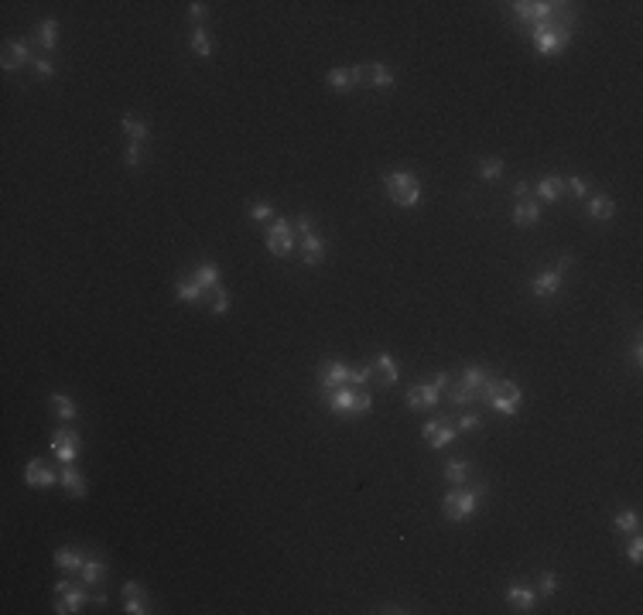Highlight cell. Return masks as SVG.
<instances>
[{
    "mask_svg": "<svg viewBox=\"0 0 643 615\" xmlns=\"http://www.w3.org/2000/svg\"><path fill=\"white\" fill-rule=\"evenodd\" d=\"M52 407H55V414H59L62 421H75V414H79L75 403H72L65 393H52Z\"/></svg>",
    "mask_w": 643,
    "mask_h": 615,
    "instance_id": "cell-36",
    "label": "cell"
},
{
    "mask_svg": "<svg viewBox=\"0 0 643 615\" xmlns=\"http://www.w3.org/2000/svg\"><path fill=\"white\" fill-rule=\"evenodd\" d=\"M613 530L616 533H637L640 530V513L637 509H619L613 516Z\"/></svg>",
    "mask_w": 643,
    "mask_h": 615,
    "instance_id": "cell-28",
    "label": "cell"
},
{
    "mask_svg": "<svg viewBox=\"0 0 643 615\" xmlns=\"http://www.w3.org/2000/svg\"><path fill=\"white\" fill-rule=\"evenodd\" d=\"M141 161H144V151H141V144H127V151H123V165L134 171V168H141Z\"/></svg>",
    "mask_w": 643,
    "mask_h": 615,
    "instance_id": "cell-39",
    "label": "cell"
},
{
    "mask_svg": "<svg viewBox=\"0 0 643 615\" xmlns=\"http://www.w3.org/2000/svg\"><path fill=\"white\" fill-rule=\"evenodd\" d=\"M565 7L568 3H561L551 21L534 24L530 35H534V52L537 55H558L561 48H568V42H572V10H565Z\"/></svg>",
    "mask_w": 643,
    "mask_h": 615,
    "instance_id": "cell-1",
    "label": "cell"
},
{
    "mask_svg": "<svg viewBox=\"0 0 643 615\" xmlns=\"http://www.w3.org/2000/svg\"><path fill=\"white\" fill-rule=\"evenodd\" d=\"M366 79H370V86H373V89H394V72H390L383 62L366 65Z\"/></svg>",
    "mask_w": 643,
    "mask_h": 615,
    "instance_id": "cell-26",
    "label": "cell"
},
{
    "mask_svg": "<svg viewBox=\"0 0 643 615\" xmlns=\"http://www.w3.org/2000/svg\"><path fill=\"white\" fill-rule=\"evenodd\" d=\"M503 158H486V161H479V178L482 181H496L500 174H503Z\"/></svg>",
    "mask_w": 643,
    "mask_h": 615,
    "instance_id": "cell-35",
    "label": "cell"
},
{
    "mask_svg": "<svg viewBox=\"0 0 643 615\" xmlns=\"http://www.w3.org/2000/svg\"><path fill=\"white\" fill-rule=\"evenodd\" d=\"M366 75V65H352V68H329L325 72V86L332 93H350L359 86V79Z\"/></svg>",
    "mask_w": 643,
    "mask_h": 615,
    "instance_id": "cell-12",
    "label": "cell"
},
{
    "mask_svg": "<svg viewBox=\"0 0 643 615\" xmlns=\"http://www.w3.org/2000/svg\"><path fill=\"white\" fill-rule=\"evenodd\" d=\"M486 380H489V373L482 369V366H466L462 369V376L452 383V390H449V400L455 403V407H469V403H476L479 396H482V387H486Z\"/></svg>",
    "mask_w": 643,
    "mask_h": 615,
    "instance_id": "cell-5",
    "label": "cell"
},
{
    "mask_svg": "<svg viewBox=\"0 0 643 615\" xmlns=\"http://www.w3.org/2000/svg\"><path fill=\"white\" fill-rule=\"evenodd\" d=\"M383 185H387V195L397 209H414L421 202V181L410 171H390L383 178Z\"/></svg>",
    "mask_w": 643,
    "mask_h": 615,
    "instance_id": "cell-4",
    "label": "cell"
},
{
    "mask_svg": "<svg viewBox=\"0 0 643 615\" xmlns=\"http://www.w3.org/2000/svg\"><path fill=\"white\" fill-rule=\"evenodd\" d=\"M38 45H42L45 52H52V48L59 45V24H55L52 17L38 24Z\"/></svg>",
    "mask_w": 643,
    "mask_h": 615,
    "instance_id": "cell-33",
    "label": "cell"
},
{
    "mask_svg": "<svg viewBox=\"0 0 643 615\" xmlns=\"http://www.w3.org/2000/svg\"><path fill=\"white\" fill-rule=\"evenodd\" d=\"M79 448H82V438L75 431H69V428L52 431V451H55V458H59L62 465H72L79 458Z\"/></svg>",
    "mask_w": 643,
    "mask_h": 615,
    "instance_id": "cell-8",
    "label": "cell"
},
{
    "mask_svg": "<svg viewBox=\"0 0 643 615\" xmlns=\"http://www.w3.org/2000/svg\"><path fill=\"white\" fill-rule=\"evenodd\" d=\"M311 226H315V219H311L308 212H301V216L294 219V232H298V236H308V232H315Z\"/></svg>",
    "mask_w": 643,
    "mask_h": 615,
    "instance_id": "cell-45",
    "label": "cell"
},
{
    "mask_svg": "<svg viewBox=\"0 0 643 615\" xmlns=\"http://www.w3.org/2000/svg\"><path fill=\"white\" fill-rule=\"evenodd\" d=\"M421 434H424V441L431 448H449L452 441H455V428L452 424H445V421H428L424 428H421Z\"/></svg>",
    "mask_w": 643,
    "mask_h": 615,
    "instance_id": "cell-15",
    "label": "cell"
},
{
    "mask_svg": "<svg viewBox=\"0 0 643 615\" xmlns=\"http://www.w3.org/2000/svg\"><path fill=\"white\" fill-rule=\"evenodd\" d=\"M568 192V181L565 178H558V174H547V178H541L537 181V188H534V195L541 199V202H561V195Z\"/></svg>",
    "mask_w": 643,
    "mask_h": 615,
    "instance_id": "cell-18",
    "label": "cell"
},
{
    "mask_svg": "<svg viewBox=\"0 0 643 615\" xmlns=\"http://www.w3.org/2000/svg\"><path fill=\"white\" fill-rule=\"evenodd\" d=\"M633 362H637V366L643 362V345L640 342H633Z\"/></svg>",
    "mask_w": 643,
    "mask_h": 615,
    "instance_id": "cell-50",
    "label": "cell"
},
{
    "mask_svg": "<svg viewBox=\"0 0 643 615\" xmlns=\"http://www.w3.org/2000/svg\"><path fill=\"white\" fill-rule=\"evenodd\" d=\"M31 68H35V75H42V79H52V75H55V65H52L48 55H38L31 62Z\"/></svg>",
    "mask_w": 643,
    "mask_h": 615,
    "instance_id": "cell-40",
    "label": "cell"
},
{
    "mask_svg": "<svg viewBox=\"0 0 643 615\" xmlns=\"http://www.w3.org/2000/svg\"><path fill=\"white\" fill-rule=\"evenodd\" d=\"M24 482H28V486H35V489H48V486H55V482H59V475L48 468V461H45V458H31V461L24 465Z\"/></svg>",
    "mask_w": 643,
    "mask_h": 615,
    "instance_id": "cell-14",
    "label": "cell"
},
{
    "mask_svg": "<svg viewBox=\"0 0 643 615\" xmlns=\"http://www.w3.org/2000/svg\"><path fill=\"white\" fill-rule=\"evenodd\" d=\"M325 407L332 414H366L373 407V396L366 390H350V387H339V390H325Z\"/></svg>",
    "mask_w": 643,
    "mask_h": 615,
    "instance_id": "cell-6",
    "label": "cell"
},
{
    "mask_svg": "<svg viewBox=\"0 0 643 615\" xmlns=\"http://www.w3.org/2000/svg\"><path fill=\"white\" fill-rule=\"evenodd\" d=\"M59 482L65 486V493L72 496V499H86V479H82V472H75L72 465H62V472H59Z\"/></svg>",
    "mask_w": 643,
    "mask_h": 615,
    "instance_id": "cell-22",
    "label": "cell"
},
{
    "mask_svg": "<svg viewBox=\"0 0 643 615\" xmlns=\"http://www.w3.org/2000/svg\"><path fill=\"white\" fill-rule=\"evenodd\" d=\"M558 591V574L554 571H541V578H537V595L541 598H551Z\"/></svg>",
    "mask_w": 643,
    "mask_h": 615,
    "instance_id": "cell-37",
    "label": "cell"
},
{
    "mask_svg": "<svg viewBox=\"0 0 643 615\" xmlns=\"http://www.w3.org/2000/svg\"><path fill=\"white\" fill-rule=\"evenodd\" d=\"M93 602V595H86V588H69L65 595L55 598V612L59 615H72V612H82V605Z\"/></svg>",
    "mask_w": 643,
    "mask_h": 615,
    "instance_id": "cell-19",
    "label": "cell"
},
{
    "mask_svg": "<svg viewBox=\"0 0 643 615\" xmlns=\"http://www.w3.org/2000/svg\"><path fill=\"white\" fill-rule=\"evenodd\" d=\"M558 7H561V3H547V0H517V3H514V14H517L520 21L541 24V21H551Z\"/></svg>",
    "mask_w": 643,
    "mask_h": 615,
    "instance_id": "cell-11",
    "label": "cell"
},
{
    "mask_svg": "<svg viewBox=\"0 0 643 615\" xmlns=\"http://www.w3.org/2000/svg\"><path fill=\"white\" fill-rule=\"evenodd\" d=\"M373 369H380V376H383V383H387V387H394V383L401 380L397 359H394L390 352H377V359H373Z\"/></svg>",
    "mask_w": 643,
    "mask_h": 615,
    "instance_id": "cell-25",
    "label": "cell"
},
{
    "mask_svg": "<svg viewBox=\"0 0 643 615\" xmlns=\"http://www.w3.org/2000/svg\"><path fill=\"white\" fill-rule=\"evenodd\" d=\"M188 48L195 52L199 58H212V52H216V42H212V35L199 24L195 31H192V38H188Z\"/></svg>",
    "mask_w": 643,
    "mask_h": 615,
    "instance_id": "cell-23",
    "label": "cell"
},
{
    "mask_svg": "<svg viewBox=\"0 0 643 615\" xmlns=\"http://www.w3.org/2000/svg\"><path fill=\"white\" fill-rule=\"evenodd\" d=\"M82 560L86 558H82L75 547H59V551H55V567H59V571H79Z\"/></svg>",
    "mask_w": 643,
    "mask_h": 615,
    "instance_id": "cell-32",
    "label": "cell"
},
{
    "mask_svg": "<svg viewBox=\"0 0 643 615\" xmlns=\"http://www.w3.org/2000/svg\"><path fill=\"white\" fill-rule=\"evenodd\" d=\"M250 219H257V223H267V219H274V209H271L267 202H253V205H250Z\"/></svg>",
    "mask_w": 643,
    "mask_h": 615,
    "instance_id": "cell-41",
    "label": "cell"
},
{
    "mask_svg": "<svg viewBox=\"0 0 643 615\" xmlns=\"http://www.w3.org/2000/svg\"><path fill=\"white\" fill-rule=\"evenodd\" d=\"M267 250L274 257H288L294 250V229L288 219H274V226L267 229Z\"/></svg>",
    "mask_w": 643,
    "mask_h": 615,
    "instance_id": "cell-9",
    "label": "cell"
},
{
    "mask_svg": "<svg viewBox=\"0 0 643 615\" xmlns=\"http://www.w3.org/2000/svg\"><path fill=\"white\" fill-rule=\"evenodd\" d=\"M72 588V581H55V595H65Z\"/></svg>",
    "mask_w": 643,
    "mask_h": 615,
    "instance_id": "cell-51",
    "label": "cell"
},
{
    "mask_svg": "<svg viewBox=\"0 0 643 615\" xmlns=\"http://www.w3.org/2000/svg\"><path fill=\"white\" fill-rule=\"evenodd\" d=\"M568 267H572V253H561V257H558V264H554V270L565 277V270H568Z\"/></svg>",
    "mask_w": 643,
    "mask_h": 615,
    "instance_id": "cell-48",
    "label": "cell"
},
{
    "mask_svg": "<svg viewBox=\"0 0 643 615\" xmlns=\"http://www.w3.org/2000/svg\"><path fill=\"white\" fill-rule=\"evenodd\" d=\"M568 188H572L575 195H582V199H588V185H585L582 178H572V181H568Z\"/></svg>",
    "mask_w": 643,
    "mask_h": 615,
    "instance_id": "cell-47",
    "label": "cell"
},
{
    "mask_svg": "<svg viewBox=\"0 0 643 615\" xmlns=\"http://www.w3.org/2000/svg\"><path fill=\"white\" fill-rule=\"evenodd\" d=\"M507 602H510L517 612H534V605H537V588L510 585V588H507Z\"/></svg>",
    "mask_w": 643,
    "mask_h": 615,
    "instance_id": "cell-21",
    "label": "cell"
},
{
    "mask_svg": "<svg viewBox=\"0 0 643 615\" xmlns=\"http://www.w3.org/2000/svg\"><path fill=\"white\" fill-rule=\"evenodd\" d=\"M482 403H489L496 414H507V417H517L520 403H524V390L514 383V380H500V376H489L486 387H482Z\"/></svg>",
    "mask_w": 643,
    "mask_h": 615,
    "instance_id": "cell-2",
    "label": "cell"
},
{
    "mask_svg": "<svg viewBox=\"0 0 643 615\" xmlns=\"http://www.w3.org/2000/svg\"><path fill=\"white\" fill-rule=\"evenodd\" d=\"M479 421H482V417H479L476 410H466V414L459 417V428H455V431H476V428H479Z\"/></svg>",
    "mask_w": 643,
    "mask_h": 615,
    "instance_id": "cell-43",
    "label": "cell"
},
{
    "mask_svg": "<svg viewBox=\"0 0 643 615\" xmlns=\"http://www.w3.org/2000/svg\"><path fill=\"white\" fill-rule=\"evenodd\" d=\"M209 308H212V315H226V311H230V291H226L223 284L212 291V304H209Z\"/></svg>",
    "mask_w": 643,
    "mask_h": 615,
    "instance_id": "cell-38",
    "label": "cell"
},
{
    "mask_svg": "<svg viewBox=\"0 0 643 615\" xmlns=\"http://www.w3.org/2000/svg\"><path fill=\"white\" fill-rule=\"evenodd\" d=\"M298 253H301V264L318 267V264L325 260V239H322V236H315V232H308V236H301Z\"/></svg>",
    "mask_w": 643,
    "mask_h": 615,
    "instance_id": "cell-16",
    "label": "cell"
},
{
    "mask_svg": "<svg viewBox=\"0 0 643 615\" xmlns=\"http://www.w3.org/2000/svg\"><path fill=\"white\" fill-rule=\"evenodd\" d=\"M626 558H630V564H640L643 560V540L640 537H633V540L626 544Z\"/></svg>",
    "mask_w": 643,
    "mask_h": 615,
    "instance_id": "cell-44",
    "label": "cell"
},
{
    "mask_svg": "<svg viewBox=\"0 0 643 615\" xmlns=\"http://www.w3.org/2000/svg\"><path fill=\"white\" fill-rule=\"evenodd\" d=\"M103 574H107V564H103V560H82V567H79V578H82L86 585H100Z\"/></svg>",
    "mask_w": 643,
    "mask_h": 615,
    "instance_id": "cell-34",
    "label": "cell"
},
{
    "mask_svg": "<svg viewBox=\"0 0 643 615\" xmlns=\"http://www.w3.org/2000/svg\"><path fill=\"white\" fill-rule=\"evenodd\" d=\"M188 17H192V21H195V28H199V24L209 17V7H206L202 0H195V3H188Z\"/></svg>",
    "mask_w": 643,
    "mask_h": 615,
    "instance_id": "cell-42",
    "label": "cell"
},
{
    "mask_svg": "<svg viewBox=\"0 0 643 615\" xmlns=\"http://www.w3.org/2000/svg\"><path fill=\"white\" fill-rule=\"evenodd\" d=\"M373 376V362L370 366H359V369H352V387H363L366 380Z\"/></svg>",
    "mask_w": 643,
    "mask_h": 615,
    "instance_id": "cell-46",
    "label": "cell"
},
{
    "mask_svg": "<svg viewBox=\"0 0 643 615\" xmlns=\"http://www.w3.org/2000/svg\"><path fill=\"white\" fill-rule=\"evenodd\" d=\"M530 291H534L537 297H554V294L561 291V274H558V270H541V274H534Z\"/></svg>",
    "mask_w": 643,
    "mask_h": 615,
    "instance_id": "cell-20",
    "label": "cell"
},
{
    "mask_svg": "<svg viewBox=\"0 0 643 615\" xmlns=\"http://www.w3.org/2000/svg\"><path fill=\"white\" fill-rule=\"evenodd\" d=\"M318 387L322 390H339V387H352V369L339 359H329L318 373Z\"/></svg>",
    "mask_w": 643,
    "mask_h": 615,
    "instance_id": "cell-10",
    "label": "cell"
},
{
    "mask_svg": "<svg viewBox=\"0 0 643 615\" xmlns=\"http://www.w3.org/2000/svg\"><path fill=\"white\" fill-rule=\"evenodd\" d=\"M541 219V205L537 202H530V199H524V202H517L514 205V223L517 226H530Z\"/></svg>",
    "mask_w": 643,
    "mask_h": 615,
    "instance_id": "cell-29",
    "label": "cell"
},
{
    "mask_svg": "<svg viewBox=\"0 0 643 615\" xmlns=\"http://www.w3.org/2000/svg\"><path fill=\"white\" fill-rule=\"evenodd\" d=\"M486 493H489L486 482H476L472 489H459V486H452V493L442 499V513H445V520H452V523L469 520V516L479 509V503H482Z\"/></svg>",
    "mask_w": 643,
    "mask_h": 615,
    "instance_id": "cell-3",
    "label": "cell"
},
{
    "mask_svg": "<svg viewBox=\"0 0 643 615\" xmlns=\"http://www.w3.org/2000/svg\"><path fill=\"white\" fill-rule=\"evenodd\" d=\"M442 387H449V373H438L435 383H414L408 390V407L410 410H428V407H435Z\"/></svg>",
    "mask_w": 643,
    "mask_h": 615,
    "instance_id": "cell-7",
    "label": "cell"
},
{
    "mask_svg": "<svg viewBox=\"0 0 643 615\" xmlns=\"http://www.w3.org/2000/svg\"><path fill=\"white\" fill-rule=\"evenodd\" d=\"M445 479H449V486H462L469 479V461L466 458H449L445 461Z\"/></svg>",
    "mask_w": 643,
    "mask_h": 615,
    "instance_id": "cell-31",
    "label": "cell"
},
{
    "mask_svg": "<svg viewBox=\"0 0 643 615\" xmlns=\"http://www.w3.org/2000/svg\"><path fill=\"white\" fill-rule=\"evenodd\" d=\"M175 297H178V301H185V304H199V301L206 297V291H202V287L192 280V274H188V277H178L175 280Z\"/></svg>",
    "mask_w": 643,
    "mask_h": 615,
    "instance_id": "cell-24",
    "label": "cell"
},
{
    "mask_svg": "<svg viewBox=\"0 0 643 615\" xmlns=\"http://www.w3.org/2000/svg\"><path fill=\"white\" fill-rule=\"evenodd\" d=\"M613 212H616V202L609 199V195H588V216L592 219H613Z\"/></svg>",
    "mask_w": 643,
    "mask_h": 615,
    "instance_id": "cell-27",
    "label": "cell"
},
{
    "mask_svg": "<svg viewBox=\"0 0 643 615\" xmlns=\"http://www.w3.org/2000/svg\"><path fill=\"white\" fill-rule=\"evenodd\" d=\"M120 130H123L127 144H144V140L151 137V127H147L141 116H134V113H123V116H120Z\"/></svg>",
    "mask_w": 643,
    "mask_h": 615,
    "instance_id": "cell-17",
    "label": "cell"
},
{
    "mask_svg": "<svg viewBox=\"0 0 643 615\" xmlns=\"http://www.w3.org/2000/svg\"><path fill=\"white\" fill-rule=\"evenodd\" d=\"M93 602H96L100 609H107V591H96V595H93Z\"/></svg>",
    "mask_w": 643,
    "mask_h": 615,
    "instance_id": "cell-52",
    "label": "cell"
},
{
    "mask_svg": "<svg viewBox=\"0 0 643 615\" xmlns=\"http://www.w3.org/2000/svg\"><path fill=\"white\" fill-rule=\"evenodd\" d=\"M35 58H31V42L28 38H21V42H7L3 45V72H17L21 65H31Z\"/></svg>",
    "mask_w": 643,
    "mask_h": 615,
    "instance_id": "cell-13",
    "label": "cell"
},
{
    "mask_svg": "<svg viewBox=\"0 0 643 615\" xmlns=\"http://www.w3.org/2000/svg\"><path fill=\"white\" fill-rule=\"evenodd\" d=\"M514 195H517V199H527V195H530V185H527V181H517V185H514Z\"/></svg>",
    "mask_w": 643,
    "mask_h": 615,
    "instance_id": "cell-49",
    "label": "cell"
},
{
    "mask_svg": "<svg viewBox=\"0 0 643 615\" xmlns=\"http://www.w3.org/2000/svg\"><path fill=\"white\" fill-rule=\"evenodd\" d=\"M192 280H195L202 291H216V287H219V267H216V264H202V267L192 274Z\"/></svg>",
    "mask_w": 643,
    "mask_h": 615,
    "instance_id": "cell-30",
    "label": "cell"
}]
</instances>
